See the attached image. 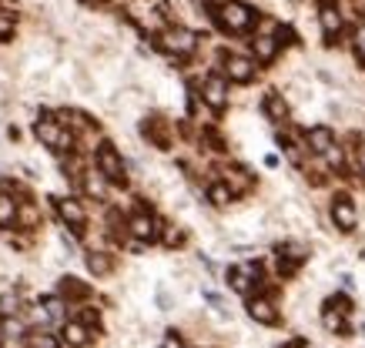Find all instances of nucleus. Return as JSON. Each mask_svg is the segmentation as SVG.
Here are the masks:
<instances>
[{
    "label": "nucleus",
    "mask_w": 365,
    "mask_h": 348,
    "mask_svg": "<svg viewBox=\"0 0 365 348\" xmlns=\"http://www.w3.org/2000/svg\"><path fill=\"white\" fill-rule=\"evenodd\" d=\"M208 11H211V21L218 23L222 31H228V34H245L258 21V14L248 4H242V0H225L222 7H208Z\"/></svg>",
    "instance_id": "nucleus-1"
},
{
    "label": "nucleus",
    "mask_w": 365,
    "mask_h": 348,
    "mask_svg": "<svg viewBox=\"0 0 365 348\" xmlns=\"http://www.w3.org/2000/svg\"><path fill=\"white\" fill-rule=\"evenodd\" d=\"M34 135H37V141H41L44 147L61 151V154H71V151H74V144H78L74 131H71V127H64L61 121H54V117H47V114L34 124Z\"/></svg>",
    "instance_id": "nucleus-2"
},
{
    "label": "nucleus",
    "mask_w": 365,
    "mask_h": 348,
    "mask_svg": "<svg viewBox=\"0 0 365 348\" xmlns=\"http://www.w3.org/2000/svg\"><path fill=\"white\" fill-rule=\"evenodd\" d=\"M94 164H98V171L104 174V181L108 184H128V168H124L121 154H118V147L111 144V141H101L98 151H94Z\"/></svg>",
    "instance_id": "nucleus-3"
},
{
    "label": "nucleus",
    "mask_w": 365,
    "mask_h": 348,
    "mask_svg": "<svg viewBox=\"0 0 365 348\" xmlns=\"http://www.w3.org/2000/svg\"><path fill=\"white\" fill-rule=\"evenodd\" d=\"M158 47L171 57H188V54H195V47H198V34L188 31V27H165V31L158 34Z\"/></svg>",
    "instance_id": "nucleus-4"
},
{
    "label": "nucleus",
    "mask_w": 365,
    "mask_h": 348,
    "mask_svg": "<svg viewBox=\"0 0 365 348\" xmlns=\"http://www.w3.org/2000/svg\"><path fill=\"white\" fill-rule=\"evenodd\" d=\"M305 258H309V248L299 245V241H282L275 248V261H278V275L282 278H292L305 265Z\"/></svg>",
    "instance_id": "nucleus-5"
},
{
    "label": "nucleus",
    "mask_w": 365,
    "mask_h": 348,
    "mask_svg": "<svg viewBox=\"0 0 365 348\" xmlns=\"http://www.w3.org/2000/svg\"><path fill=\"white\" fill-rule=\"evenodd\" d=\"M128 235L138 238L141 245H151V241H158V235H161V221H158L148 208H138V211L128 218Z\"/></svg>",
    "instance_id": "nucleus-6"
},
{
    "label": "nucleus",
    "mask_w": 365,
    "mask_h": 348,
    "mask_svg": "<svg viewBox=\"0 0 365 348\" xmlns=\"http://www.w3.org/2000/svg\"><path fill=\"white\" fill-rule=\"evenodd\" d=\"M258 68H255L252 57L245 54H225L222 57V78L232 80V84H252Z\"/></svg>",
    "instance_id": "nucleus-7"
},
{
    "label": "nucleus",
    "mask_w": 365,
    "mask_h": 348,
    "mask_svg": "<svg viewBox=\"0 0 365 348\" xmlns=\"http://www.w3.org/2000/svg\"><path fill=\"white\" fill-rule=\"evenodd\" d=\"M54 208H57V218L64 221V228H71L74 235H84L88 231V211L78 198H54Z\"/></svg>",
    "instance_id": "nucleus-8"
},
{
    "label": "nucleus",
    "mask_w": 365,
    "mask_h": 348,
    "mask_svg": "<svg viewBox=\"0 0 365 348\" xmlns=\"http://www.w3.org/2000/svg\"><path fill=\"white\" fill-rule=\"evenodd\" d=\"M332 221H335V228H339V231H345V235L359 228V208H355L352 194L339 191L332 198Z\"/></svg>",
    "instance_id": "nucleus-9"
},
{
    "label": "nucleus",
    "mask_w": 365,
    "mask_h": 348,
    "mask_svg": "<svg viewBox=\"0 0 365 348\" xmlns=\"http://www.w3.org/2000/svg\"><path fill=\"white\" fill-rule=\"evenodd\" d=\"M201 101L208 104L211 111H225L228 107V80L222 74H208L201 84Z\"/></svg>",
    "instance_id": "nucleus-10"
},
{
    "label": "nucleus",
    "mask_w": 365,
    "mask_h": 348,
    "mask_svg": "<svg viewBox=\"0 0 365 348\" xmlns=\"http://www.w3.org/2000/svg\"><path fill=\"white\" fill-rule=\"evenodd\" d=\"M248 318L258 322V325H278L282 315H278L275 302L268 295H255V298H248Z\"/></svg>",
    "instance_id": "nucleus-11"
},
{
    "label": "nucleus",
    "mask_w": 365,
    "mask_h": 348,
    "mask_svg": "<svg viewBox=\"0 0 365 348\" xmlns=\"http://www.w3.org/2000/svg\"><path fill=\"white\" fill-rule=\"evenodd\" d=\"M258 275H262V268L258 265H235V268H228V285H232L235 292H242V295H248L252 292V285L258 281Z\"/></svg>",
    "instance_id": "nucleus-12"
},
{
    "label": "nucleus",
    "mask_w": 365,
    "mask_h": 348,
    "mask_svg": "<svg viewBox=\"0 0 365 348\" xmlns=\"http://www.w3.org/2000/svg\"><path fill=\"white\" fill-rule=\"evenodd\" d=\"M332 144H339V141H335V131L329 127V124H315V127H309V135H305L309 154H325Z\"/></svg>",
    "instance_id": "nucleus-13"
},
{
    "label": "nucleus",
    "mask_w": 365,
    "mask_h": 348,
    "mask_svg": "<svg viewBox=\"0 0 365 348\" xmlns=\"http://www.w3.org/2000/svg\"><path fill=\"white\" fill-rule=\"evenodd\" d=\"M278 51H282V44L275 41V34H255L252 41V60L255 64H272L278 57Z\"/></svg>",
    "instance_id": "nucleus-14"
},
{
    "label": "nucleus",
    "mask_w": 365,
    "mask_h": 348,
    "mask_svg": "<svg viewBox=\"0 0 365 348\" xmlns=\"http://www.w3.org/2000/svg\"><path fill=\"white\" fill-rule=\"evenodd\" d=\"M141 135L155 147H161V151L171 147V131H168V121H161V117H148V121L141 124Z\"/></svg>",
    "instance_id": "nucleus-15"
},
{
    "label": "nucleus",
    "mask_w": 365,
    "mask_h": 348,
    "mask_svg": "<svg viewBox=\"0 0 365 348\" xmlns=\"http://www.w3.org/2000/svg\"><path fill=\"white\" fill-rule=\"evenodd\" d=\"M319 23H322V34L329 37V41L342 34V14H339V7L329 4V0L319 7Z\"/></svg>",
    "instance_id": "nucleus-16"
},
{
    "label": "nucleus",
    "mask_w": 365,
    "mask_h": 348,
    "mask_svg": "<svg viewBox=\"0 0 365 348\" xmlns=\"http://www.w3.org/2000/svg\"><path fill=\"white\" fill-rule=\"evenodd\" d=\"M81 188H84V194H88V198H94V201H108V181H104V174H101L98 168L84 171Z\"/></svg>",
    "instance_id": "nucleus-17"
},
{
    "label": "nucleus",
    "mask_w": 365,
    "mask_h": 348,
    "mask_svg": "<svg viewBox=\"0 0 365 348\" xmlns=\"http://www.w3.org/2000/svg\"><path fill=\"white\" fill-rule=\"evenodd\" d=\"M262 111H265L268 121H288V104H285V97H282L278 90H265V97H262Z\"/></svg>",
    "instance_id": "nucleus-18"
},
{
    "label": "nucleus",
    "mask_w": 365,
    "mask_h": 348,
    "mask_svg": "<svg viewBox=\"0 0 365 348\" xmlns=\"http://www.w3.org/2000/svg\"><path fill=\"white\" fill-rule=\"evenodd\" d=\"M91 288L84 285L81 278H74V275H64V278L57 281V298H71V302H81V298H88Z\"/></svg>",
    "instance_id": "nucleus-19"
},
{
    "label": "nucleus",
    "mask_w": 365,
    "mask_h": 348,
    "mask_svg": "<svg viewBox=\"0 0 365 348\" xmlns=\"http://www.w3.org/2000/svg\"><path fill=\"white\" fill-rule=\"evenodd\" d=\"M84 265H88V271L94 278H108L114 271V258L108 251H88V255H84Z\"/></svg>",
    "instance_id": "nucleus-20"
},
{
    "label": "nucleus",
    "mask_w": 365,
    "mask_h": 348,
    "mask_svg": "<svg viewBox=\"0 0 365 348\" xmlns=\"http://www.w3.org/2000/svg\"><path fill=\"white\" fill-rule=\"evenodd\" d=\"M61 338H64V345H71V348H88V342H91V332L81 322H64V328H61Z\"/></svg>",
    "instance_id": "nucleus-21"
},
{
    "label": "nucleus",
    "mask_w": 365,
    "mask_h": 348,
    "mask_svg": "<svg viewBox=\"0 0 365 348\" xmlns=\"http://www.w3.org/2000/svg\"><path fill=\"white\" fill-rule=\"evenodd\" d=\"M222 181L232 188V194H245L248 188H252V174H248L245 168H228L222 174Z\"/></svg>",
    "instance_id": "nucleus-22"
},
{
    "label": "nucleus",
    "mask_w": 365,
    "mask_h": 348,
    "mask_svg": "<svg viewBox=\"0 0 365 348\" xmlns=\"http://www.w3.org/2000/svg\"><path fill=\"white\" fill-rule=\"evenodd\" d=\"M17 225V198L11 191H0V228Z\"/></svg>",
    "instance_id": "nucleus-23"
},
{
    "label": "nucleus",
    "mask_w": 365,
    "mask_h": 348,
    "mask_svg": "<svg viewBox=\"0 0 365 348\" xmlns=\"http://www.w3.org/2000/svg\"><path fill=\"white\" fill-rule=\"evenodd\" d=\"M17 225L27 228V231L41 225V211H37V204L34 201H17Z\"/></svg>",
    "instance_id": "nucleus-24"
},
{
    "label": "nucleus",
    "mask_w": 365,
    "mask_h": 348,
    "mask_svg": "<svg viewBox=\"0 0 365 348\" xmlns=\"http://www.w3.org/2000/svg\"><path fill=\"white\" fill-rule=\"evenodd\" d=\"M0 338H27V322H24L21 315L0 318Z\"/></svg>",
    "instance_id": "nucleus-25"
},
{
    "label": "nucleus",
    "mask_w": 365,
    "mask_h": 348,
    "mask_svg": "<svg viewBox=\"0 0 365 348\" xmlns=\"http://www.w3.org/2000/svg\"><path fill=\"white\" fill-rule=\"evenodd\" d=\"M322 325H325V332H342V335H349V322H345V315L335 312L332 305H325V312H322Z\"/></svg>",
    "instance_id": "nucleus-26"
},
{
    "label": "nucleus",
    "mask_w": 365,
    "mask_h": 348,
    "mask_svg": "<svg viewBox=\"0 0 365 348\" xmlns=\"http://www.w3.org/2000/svg\"><path fill=\"white\" fill-rule=\"evenodd\" d=\"M349 151H352V168L359 171V178H365V137L349 135Z\"/></svg>",
    "instance_id": "nucleus-27"
},
{
    "label": "nucleus",
    "mask_w": 365,
    "mask_h": 348,
    "mask_svg": "<svg viewBox=\"0 0 365 348\" xmlns=\"http://www.w3.org/2000/svg\"><path fill=\"white\" fill-rule=\"evenodd\" d=\"M208 201L218 204V208H225V204L235 201V194H232V188H228L225 181H211L208 184Z\"/></svg>",
    "instance_id": "nucleus-28"
},
{
    "label": "nucleus",
    "mask_w": 365,
    "mask_h": 348,
    "mask_svg": "<svg viewBox=\"0 0 365 348\" xmlns=\"http://www.w3.org/2000/svg\"><path fill=\"white\" fill-rule=\"evenodd\" d=\"M74 322H81V325L88 328L91 335H98L101 332V312L94 308V305H84V308H78V318Z\"/></svg>",
    "instance_id": "nucleus-29"
},
{
    "label": "nucleus",
    "mask_w": 365,
    "mask_h": 348,
    "mask_svg": "<svg viewBox=\"0 0 365 348\" xmlns=\"http://www.w3.org/2000/svg\"><path fill=\"white\" fill-rule=\"evenodd\" d=\"M27 348H61V342L47 332H27Z\"/></svg>",
    "instance_id": "nucleus-30"
},
{
    "label": "nucleus",
    "mask_w": 365,
    "mask_h": 348,
    "mask_svg": "<svg viewBox=\"0 0 365 348\" xmlns=\"http://www.w3.org/2000/svg\"><path fill=\"white\" fill-rule=\"evenodd\" d=\"M322 157H325V164H329L335 174H342V171H345V154H342V147H339V144H332Z\"/></svg>",
    "instance_id": "nucleus-31"
},
{
    "label": "nucleus",
    "mask_w": 365,
    "mask_h": 348,
    "mask_svg": "<svg viewBox=\"0 0 365 348\" xmlns=\"http://www.w3.org/2000/svg\"><path fill=\"white\" fill-rule=\"evenodd\" d=\"M21 312V298L17 295H0V318H11V315H17Z\"/></svg>",
    "instance_id": "nucleus-32"
},
{
    "label": "nucleus",
    "mask_w": 365,
    "mask_h": 348,
    "mask_svg": "<svg viewBox=\"0 0 365 348\" xmlns=\"http://www.w3.org/2000/svg\"><path fill=\"white\" fill-rule=\"evenodd\" d=\"M41 308H44L47 318H64V298H41Z\"/></svg>",
    "instance_id": "nucleus-33"
},
{
    "label": "nucleus",
    "mask_w": 365,
    "mask_h": 348,
    "mask_svg": "<svg viewBox=\"0 0 365 348\" xmlns=\"http://www.w3.org/2000/svg\"><path fill=\"white\" fill-rule=\"evenodd\" d=\"M161 241H165L168 248H181L185 245V231H181L178 225H168L165 231H161Z\"/></svg>",
    "instance_id": "nucleus-34"
},
{
    "label": "nucleus",
    "mask_w": 365,
    "mask_h": 348,
    "mask_svg": "<svg viewBox=\"0 0 365 348\" xmlns=\"http://www.w3.org/2000/svg\"><path fill=\"white\" fill-rule=\"evenodd\" d=\"M352 47H355V57H359V60H365V23H359V31H355Z\"/></svg>",
    "instance_id": "nucleus-35"
},
{
    "label": "nucleus",
    "mask_w": 365,
    "mask_h": 348,
    "mask_svg": "<svg viewBox=\"0 0 365 348\" xmlns=\"http://www.w3.org/2000/svg\"><path fill=\"white\" fill-rule=\"evenodd\" d=\"M161 348H188V345H185V338L178 335V332H168L165 342H161Z\"/></svg>",
    "instance_id": "nucleus-36"
},
{
    "label": "nucleus",
    "mask_w": 365,
    "mask_h": 348,
    "mask_svg": "<svg viewBox=\"0 0 365 348\" xmlns=\"http://www.w3.org/2000/svg\"><path fill=\"white\" fill-rule=\"evenodd\" d=\"M0 348H27V338H0Z\"/></svg>",
    "instance_id": "nucleus-37"
}]
</instances>
